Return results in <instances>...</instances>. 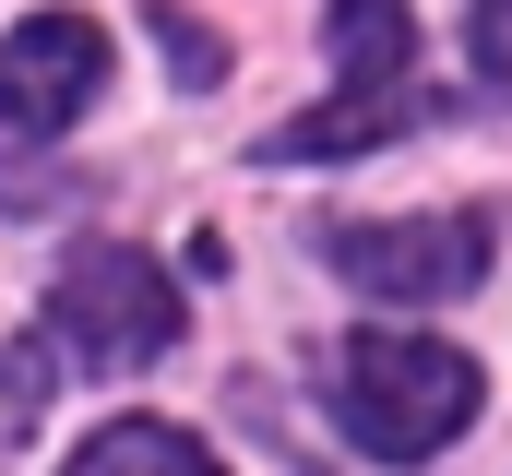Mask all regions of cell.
Segmentation results:
<instances>
[{
	"mask_svg": "<svg viewBox=\"0 0 512 476\" xmlns=\"http://www.w3.org/2000/svg\"><path fill=\"white\" fill-rule=\"evenodd\" d=\"M60 476H227V465H215L191 429H167V417H120V429H96Z\"/></svg>",
	"mask_w": 512,
	"mask_h": 476,
	"instance_id": "obj_7",
	"label": "cell"
},
{
	"mask_svg": "<svg viewBox=\"0 0 512 476\" xmlns=\"http://www.w3.org/2000/svg\"><path fill=\"white\" fill-rule=\"evenodd\" d=\"M48 405V346H0V429H24Z\"/></svg>",
	"mask_w": 512,
	"mask_h": 476,
	"instance_id": "obj_9",
	"label": "cell"
},
{
	"mask_svg": "<svg viewBox=\"0 0 512 476\" xmlns=\"http://www.w3.org/2000/svg\"><path fill=\"white\" fill-rule=\"evenodd\" d=\"M48 322H60V346L84 357V369H143V357L179 346V298H167V274H155L131 238H84V250L60 262Z\"/></svg>",
	"mask_w": 512,
	"mask_h": 476,
	"instance_id": "obj_2",
	"label": "cell"
},
{
	"mask_svg": "<svg viewBox=\"0 0 512 476\" xmlns=\"http://www.w3.org/2000/svg\"><path fill=\"white\" fill-rule=\"evenodd\" d=\"M143 36H167V72H179V84H215V72H227V48H215V24H191V12H155Z\"/></svg>",
	"mask_w": 512,
	"mask_h": 476,
	"instance_id": "obj_8",
	"label": "cell"
},
{
	"mask_svg": "<svg viewBox=\"0 0 512 476\" xmlns=\"http://www.w3.org/2000/svg\"><path fill=\"white\" fill-rule=\"evenodd\" d=\"M96 84H108V36H96L84 12H36V24L0 48V119H24V131L84 119Z\"/></svg>",
	"mask_w": 512,
	"mask_h": 476,
	"instance_id": "obj_4",
	"label": "cell"
},
{
	"mask_svg": "<svg viewBox=\"0 0 512 476\" xmlns=\"http://www.w3.org/2000/svg\"><path fill=\"white\" fill-rule=\"evenodd\" d=\"M334 417H346V441L370 453V465H429L441 441H465V417H477V357L441 346V334H346L334 346Z\"/></svg>",
	"mask_w": 512,
	"mask_h": 476,
	"instance_id": "obj_1",
	"label": "cell"
},
{
	"mask_svg": "<svg viewBox=\"0 0 512 476\" xmlns=\"http://www.w3.org/2000/svg\"><path fill=\"white\" fill-rule=\"evenodd\" d=\"M322 250H334L346 286H370L393 310H405V298H465V286L489 274V227H477V215H346Z\"/></svg>",
	"mask_w": 512,
	"mask_h": 476,
	"instance_id": "obj_3",
	"label": "cell"
},
{
	"mask_svg": "<svg viewBox=\"0 0 512 476\" xmlns=\"http://www.w3.org/2000/svg\"><path fill=\"white\" fill-rule=\"evenodd\" d=\"M465 24H477V36H465V48H477V84H501V96H512V0H477Z\"/></svg>",
	"mask_w": 512,
	"mask_h": 476,
	"instance_id": "obj_10",
	"label": "cell"
},
{
	"mask_svg": "<svg viewBox=\"0 0 512 476\" xmlns=\"http://www.w3.org/2000/svg\"><path fill=\"white\" fill-rule=\"evenodd\" d=\"M334 72H346V96H417V12L334 0Z\"/></svg>",
	"mask_w": 512,
	"mask_h": 476,
	"instance_id": "obj_6",
	"label": "cell"
},
{
	"mask_svg": "<svg viewBox=\"0 0 512 476\" xmlns=\"http://www.w3.org/2000/svg\"><path fill=\"white\" fill-rule=\"evenodd\" d=\"M417 119H441L429 84H417V96H322L310 119L262 131V155H286V167H310V155H370V143H393V131H417Z\"/></svg>",
	"mask_w": 512,
	"mask_h": 476,
	"instance_id": "obj_5",
	"label": "cell"
}]
</instances>
